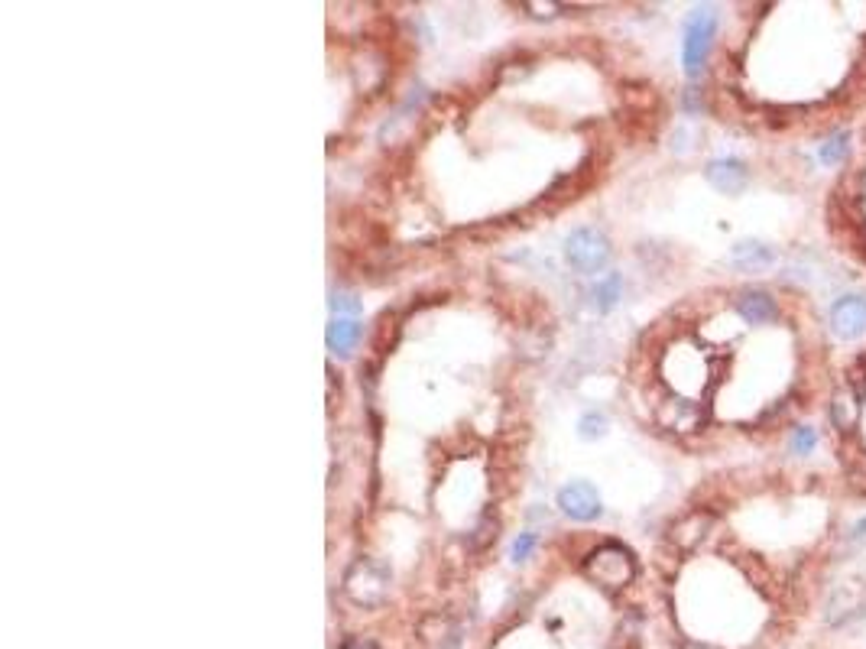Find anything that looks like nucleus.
Instances as JSON below:
<instances>
[{
    "label": "nucleus",
    "instance_id": "obj_6",
    "mask_svg": "<svg viewBox=\"0 0 866 649\" xmlns=\"http://www.w3.org/2000/svg\"><path fill=\"white\" fill-rule=\"evenodd\" d=\"M717 43V10L714 7H698L685 23V39H682V62L691 78H701L708 69V59Z\"/></svg>",
    "mask_w": 866,
    "mask_h": 649
},
{
    "label": "nucleus",
    "instance_id": "obj_10",
    "mask_svg": "<svg viewBox=\"0 0 866 649\" xmlns=\"http://www.w3.org/2000/svg\"><path fill=\"white\" fill-rule=\"evenodd\" d=\"M828 322L837 341H857L863 331H866V299L860 296H847V299H837L834 309L828 312Z\"/></svg>",
    "mask_w": 866,
    "mask_h": 649
},
{
    "label": "nucleus",
    "instance_id": "obj_9",
    "mask_svg": "<svg viewBox=\"0 0 866 649\" xmlns=\"http://www.w3.org/2000/svg\"><path fill=\"white\" fill-rule=\"evenodd\" d=\"M558 510L578 523H591L604 513V503H601V494H597L594 484L575 481V484H565L562 490H558Z\"/></svg>",
    "mask_w": 866,
    "mask_h": 649
},
{
    "label": "nucleus",
    "instance_id": "obj_18",
    "mask_svg": "<svg viewBox=\"0 0 866 649\" xmlns=\"http://www.w3.org/2000/svg\"><path fill=\"white\" fill-rule=\"evenodd\" d=\"M341 649H377V643H373L370 637H348L341 643Z\"/></svg>",
    "mask_w": 866,
    "mask_h": 649
},
{
    "label": "nucleus",
    "instance_id": "obj_3",
    "mask_svg": "<svg viewBox=\"0 0 866 649\" xmlns=\"http://www.w3.org/2000/svg\"><path fill=\"white\" fill-rule=\"evenodd\" d=\"M821 426L828 465L841 478L847 500L860 507L866 503V331L837 348L834 390Z\"/></svg>",
    "mask_w": 866,
    "mask_h": 649
},
{
    "label": "nucleus",
    "instance_id": "obj_4",
    "mask_svg": "<svg viewBox=\"0 0 866 649\" xmlns=\"http://www.w3.org/2000/svg\"><path fill=\"white\" fill-rule=\"evenodd\" d=\"M831 169L821 198L824 241L850 270L866 276V114L841 137Z\"/></svg>",
    "mask_w": 866,
    "mask_h": 649
},
{
    "label": "nucleus",
    "instance_id": "obj_14",
    "mask_svg": "<svg viewBox=\"0 0 866 649\" xmlns=\"http://www.w3.org/2000/svg\"><path fill=\"white\" fill-rule=\"evenodd\" d=\"M769 260H772V254H769L766 247H759V244H740V247H734V263H737L740 270L756 273V270L769 267Z\"/></svg>",
    "mask_w": 866,
    "mask_h": 649
},
{
    "label": "nucleus",
    "instance_id": "obj_17",
    "mask_svg": "<svg viewBox=\"0 0 866 649\" xmlns=\"http://www.w3.org/2000/svg\"><path fill=\"white\" fill-rule=\"evenodd\" d=\"M331 309H335V319H344V312H351V315H357L361 312V302H357L354 296H335L331 299Z\"/></svg>",
    "mask_w": 866,
    "mask_h": 649
},
{
    "label": "nucleus",
    "instance_id": "obj_8",
    "mask_svg": "<svg viewBox=\"0 0 866 649\" xmlns=\"http://www.w3.org/2000/svg\"><path fill=\"white\" fill-rule=\"evenodd\" d=\"M565 260L571 263V270H578V273L604 270L610 260L607 234L597 228H575L565 241Z\"/></svg>",
    "mask_w": 866,
    "mask_h": 649
},
{
    "label": "nucleus",
    "instance_id": "obj_11",
    "mask_svg": "<svg viewBox=\"0 0 866 649\" xmlns=\"http://www.w3.org/2000/svg\"><path fill=\"white\" fill-rule=\"evenodd\" d=\"M704 179H708L717 192L724 195H740L746 189V179H750V172H746V166L740 160H711L708 166H704Z\"/></svg>",
    "mask_w": 866,
    "mask_h": 649
},
{
    "label": "nucleus",
    "instance_id": "obj_16",
    "mask_svg": "<svg viewBox=\"0 0 866 649\" xmlns=\"http://www.w3.org/2000/svg\"><path fill=\"white\" fill-rule=\"evenodd\" d=\"M532 549H536V533H519L513 539V546H510V559L513 562H526L532 555Z\"/></svg>",
    "mask_w": 866,
    "mask_h": 649
},
{
    "label": "nucleus",
    "instance_id": "obj_19",
    "mask_svg": "<svg viewBox=\"0 0 866 649\" xmlns=\"http://www.w3.org/2000/svg\"><path fill=\"white\" fill-rule=\"evenodd\" d=\"M678 649H721V646H714V643H701V640H682V643H678Z\"/></svg>",
    "mask_w": 866,
    "mask_h": 649
},
{
    "label": "nucleus",
    "instance_id": "obj_7",
    "mask_svg": "<svg viewBox=\"0 0 866 649\" xmlns=\"http://www.w3.org/2000/svg\"><path fill=\"white\" fill-rule=\"evenodd\" d=\"M390 568L380 559H357L348 572H344V594L357 604V607H380L390 598Z\"/></svg>",
    "mask_w": 866,
    "mask_h": 649
},
{
    "label": "nucleus",
    "instance_id": "obj_15",
    "mask_svg": "<svg viewBox=\"0 0 866 649\" xmlns=\"http://www.w3.org/2000/svg\"><path fill=\"white\" fill-rule=\"evenodd\" d=\"M607 432V416L604 413H588V416H581V422H578V435L581 439H601V435Z\"/></svg>",
    "mask_w": 866,
    "mask_h": 649
},
{
    "label": "nucleus",
    "instance_id": "obj_5",
    "mask_svg": "<svg viewBox=\"0 0 866 649\" xmlns=\"http://www.w3.org/2000/svg\"><path fill=\"white\" fill-rule=\"evenodd\" d=\"M581 568L594 585H601L610 594L630 588L639 572L636 555L626 549L623 542H601V546L588 552V559H584Z\"/></svg>",
    "mask_w": 866,
    "mask_h": 649
},
{
    "label": "nucleus",
    "instance_id": "obj_1",
    "mask_svg": "<svg viewBox=\"0 0 866 649\" xmlns=\"http://www.w3.org/2000/svg\"><path fill=\"white\" fill-rule=\"evenodd\" d=\"M652 341L649 416L678 442L734 439L785 452L824 422L837 338L802 283L746 280L678 309Z\"/></svg>",
    "mask_w": 866,
    "mask_h": 649
},
{
    "label": "nucleus",
    "instance_id": "obj_13",
    "mask_svg": "<svg viewBox=\"0 0 866 649\" xmlns=\"http://www.w3.org/2000/svg\"><path fill=\"white\" fill-rule=\"evenodd\" d=\"M620 293H623V280H620L617 273H607V276H601V280H597L594 289H591V306H594L597 312H610V309L617 306Z\"/></svg>",
    "mask_w": 866,
    "mask_h": 649
},
{
    "label": "nucleus",
    "instance_id": "obj_2",
    "mask_svg": "<svg viewBox=\"0 0 866 649\" xmlns=\"http://www.w3.org/2000/svg\"><path fill=\"white\" fill-rule=\"evenodd\" d=\"M727 39L721 78L691 88V108L785 147L841 140L866 114V0L746 4Z\"/></svg>",
    "mask_w": 866,
    "mask_h": 649
},
{
    "label": "nucleus",
    "instance_id": "obj_12",
    "mask_svg": "<svg viewBox=\"0 0 866 649\" xmlns=\"http://www.w3.org/2000/svg\"><path fill=\"white\" fill-rule=\"evenodd\" d=\"M325 338H328V348L335 354H351L354 344L361 341V322L348 319V315H344V319H331Z\"/></svg>",
    "mask_w": 866,
    "mask_h": 649
}]
</instances>
